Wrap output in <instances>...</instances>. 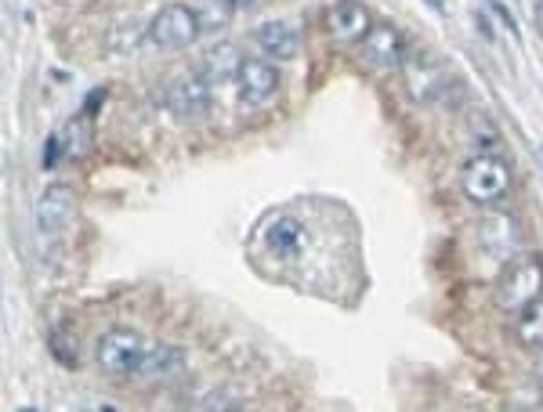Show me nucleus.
I'll use <instances>...</instances> for the list:
<instances>
[{
	"label": "nucleus",
	"mask_w": 543,
	"mask_h": 412,
	"mask_svg": "<svg viewBox=\"0 0 543 412\" xmlns=\"http://www.w3.org/2000/svg\"><path fill=\"white\" fill-rule=\"evenodd\" d=\"M200 33H203L200 11L189 8V4H163L153 15V22L145 26L149 44L160 47V51H181V47L196 44Z\"/></svg>",
	"instance_id": "1"
},
{
	"label": "nucleus",
	"mask_w": 543,
	"mask_h": 412,
	"mask_svg": "<svg viewBox=\"0 0 543 412\" xmlns=\"http://www.w3.org/2000/svg\"><path fill=\"white\" fill-rule=\"evenodd\" d=\"M145 351H149V344H145L134 329H109V333H102L95 344V362L105 376L120 380V376L138 373Z\"/></svg>",
	"instance_id": "2"
},
{
	"label": "nucleus",
	"mask_w": 543,
	"mask_h": 412,
	"mask_svg": "<svg viewBox=\"0 0 543 412\" xmlns=\"http://www.w3.org/2000/svg\"><path fill=\"white\" fill-rule=\"evenodd\" d=\"M460 188L475 206H493L511 188V170L500 156H475L460 174Z\"/></svg>",
	"instance_id": "3"
},
{
	"label": "nucleus",
	"mask_w": 543,
	"mask_h": 412,
	"mask_svg": "<svg viewBox=\"0 0 543 412\" xmlns=\"http://www.w3.org/2000/svg\"><path fill=\"white\" fill-rule=\"evenodd\" d=\"M540 293H543V261L540 257H522V261H515L507 268L500 286H496V304L507 315H518Z\"/></svg>",
	"instance_id": "4"
},
{
	"label": "nucleus",
	"mask_w": 543,
	"mask_h": 412,
	"mask_svg": "<svg viewBox=\"0 0 543 412\" xmlns=\"http://www.w3.org/2000/svg\"><path fill=\"white\" fill-rule=\"evenodd\" d=\"M402 76H406V91L413 94V102H439L449 91V73L442 62L428 55V51H410L402 62Z\"/></svg>",
	"instance_id": "5"
},
{
	"label": "nucleus",
	"mask_w": 543,
	"mask_h": 412,
	"mask_svg": "<svg viewBox=\"0 0 543 412\" xmlns=\"http://www.w3.org/2000/svg\"><path fill=\"white\" fill-rule=\"evenodd\" d=\"M210 98H214V84H210L203 73L178 76V80L167 87V94H163L167 109H171L178 120H200V116H207Z\"/></svg>",
	"instance_id": "6"
},
{
	"label": "nucleus",
	"mask_w": 543,
	"mask_h": 412,
	"mask_svg": "<svg viewBox=\"0 0 543 412\" xmlns=\"http://www.w3.org/2000/svg\"><path fill=\"white\" fill-rule=\"evenodd\" d=\"M261 243H265V250L272 253V257H279V261H297L308 246V228L301 217L276 214V217H268V225L261 228Z\"/></svg>",
	"instance_id": "7"
},
{
	"label": "nucleus",
	"mask_w": 543,
	"mask_h": 412,
	"mask_svg": "<svg viewBox=\"0 0 543 412\" xmlns=\"http://www.w3.org/2000/svg\"><path fill=\"white\" fill-rule=\"evenodd\" d=\"M406 55H410L406 37L391 22H373V29L362 37V58L377 69H402Z\"/></svg>",
	"instance_id": "8"
},
{
	"label": "nucleus",
	"mask_w": 543,
	"mask_h": 412,
	"mask_svg": "<svg viewBox=\"0 0 543 412\" xmlns=\"http://www.w3.org/2000/svg\"><path fill=\"white\" fill-rule=\"evenodd\" d=\"M73 214H77V196L69 192L66 185H51L44 196L33 206V221H37L40 235H62L69 225H73Z\"/></svg>",
	"instance_id": "9"
},
{
	"label": "nucleus",
	"mask_w": 543,
	"mask_h": 412,
	"mask_svg": "<svg viewBox=\"0 0 543 412\" xmlns=\"http://www.w3.org/2000/svg\"><path fill=\"white\" fill-rule=\"evenodd\" d=\"M373 29V19L366 4L359 0H337L334 8L326 11V33L337 40V44H362V37Z\"/></svg>",
	"instance_id": "10"
},
{
	"label": "nucleus",
	"mask_w": 543,
	"mask_h": 412,
	"mask_svg": "<svg viewBox=\"0 0 543 412\" xmlns=\"http://www.w3.org/2000/svg\"><path fill=\"white\" fill-rule=\"evenodd\" d=\"M236 87L243 105H265L279 94V73L265 58H247L236 76Z\"/></svg>",
	"instance_id": "11"
},
{
	"label": "nucleus",
	"mask_w": 543,
	"mask_h": 412,
	"mask_svg": "<svg viewBox=\"0 0 543 412\" xmlns=\"http://www.w3.org/2000/svg\"><path fill=\"white\" fill-rule=\"evenodd\" d=\"M185 373V351L174 344H149L142 366H138V380L142 384H171Z\"/></svg>",
	"instance_id": "12"
},
{
	"label": "nucleus",
	"mask_w": 543,
	"mask_h": 412,
	"mask_svg": "<svg viewBox=\"0 0 543 412\" xmlns=\"http://www.w3.org/2000/svg\"><path fill=\"white\" fill-rule=\"evenodd\" d=\"M254 40H258L261 51H265L268 58H276V62H290V58L301 55V29L286 19H272L265 22V26H258Z\"/></svg>",
	"instance_id": "13"
},
{
	"label": "nucleus",
	"mask_w": 543,
	"mask_h": 412,
	"mask_svg": "<svg viewBox=\"0 0 543 412\" xmlns=\"http://www.w3.org/2000/svg\"><path fill=\"white\" fill-rule=\"evenodd\" d=\"M243 69V55H239L236 44H218L207 51V62H203V76H207L210 84L221 87V84H232Z\"/></svg>",
	"instance_id": "14"
},
{
	"label": "nucleus",
	"mask_w": 543,
	"mask_h": 412,
	"mask_svg": "<svg viewBox=\"0 0 543 412\" xmlns=\"http://www.w3.org/2000/svg\"><path fill=\"white\" fill-rule=\"evenodd\" d=\"M515 329H518V340H522L525 347H536V351H540L543 347V293L518 311Z\"/></svg>",
	"instance_id": "15"
},
{
	"label": "nucleus",
	"mask_w": 543,
	"mask_h": 412,
	"mask_svg": "<svg viewBox=\"0 0 543 412\" xmlns=\"http://www.w3.org/2000/svg\"><path fill=\"white\" fill-rule=\"evenodd\" d=\"M200 22H203V33H210V29H225L232 22V15H236V4L232 0H200Z\"/></svg>",
	"instance_id": "16"
},
{
	"label": "nucleus",
	"mask_w": 543,
	"mask_h": 412,
	"mask_svg": "<svg viewBox=\"0 0 543 412\" xmlns=\"http://www.w3.org/2000/svg\"><path fill=\"white\" fill-rule=\"evenodd\" d=\"M62 149L73 156V160H80L87 152V145H91V116H77V120L66 123V134H62Z\"/></svg>",
	"instance_id": "17"
},
{
	"label": "nucleus",
	"mask_w": 543,
	"mask_h": 412,
	"mask_svg": "<svg viewBox=\"0 0 543 412\" xmlns=\"http://www.w3.org/2000/svg\"><path fill=\"white\" fill-rule=\"evenodd\" d=\"M51 355H55L62 366H77V347L69 344L62 333H51Z\"/></svg>",
	"instance_id": "18"
},
{
	"label": "nucleus",
	"mask_w": 543,
	"mask_h": 412,
	"mask_svg": "<svg viewBox=\"0 0 543 412\" xmlns=\"http://www.w3.org/2000/svg\"><path fill=\"white\" fill-rule=\"evenodd\" d=\"M58 152H62V134H51L48 138V152H44V167H55L58 163Z\"/></svg>",
	"instance_id": "19"
},
{
	"label": "nucleus",
	"mask_w": 543,
	"mask_h": 412,
	"mask_svg": "<svg viewBox=\"0 0 543 412\" xmlns=\"http://www.w3.org/2000/svg\"><path fill=\"white\" fill-rule=\"evenodd\" d=\"M102 102H105V91L98 87V91L87 94V102H84V109H80V113H84V116H95V109H98Z\"/></svg>",
	"instance_id": "20"
},
{
	"label": "nucleus",
	"mask_w": 543,
	"mask_h": 412,
	"mask_svg": "<svg viewBox=\"0 0 543 412\" xmlns=\"http://www.w3.org/2000/svg\"><path fill=\"white\" fill-rule=\"evenodd\" d=\"M493 8H496V15H500V19L507 22V29H511V33H515L518 37V26H515V15H511V11L504 8V4H500V0H493Z\"/></svg>",
	"instance_id": "21"
},
{
	"label": "nucleus",
	"mask_w": 543,
	"mask_h": 412,
	"mask_svg": "<svg viewBox=\"0 0 543 412\" xmlns=\"http://www.w3.org/2000/svg\"><path fill=\"white\" fill-rule=\"evenodd\" d=\"M232 4H236V8L243 11V8H254V4H258V0H232Z\"/></svg>",
	"instance_id": "22"
},
{
	"label": "nucleus",
	"mask_w": 543,
	"mask_h": 412,
	"mask_svg": "<svg viewBox=\"0 0 543 412\" xmlns=\"http://www.w3.org/2000/svg\"><path fill=\"white\" fill-rule=\"evenodd\" d=\"M424 4H428V8H435V11L446 8V0H424Z\"/></svg>",
	"instance_id": "23"
},
{
	"label": "nucleus",
	"mask_w": 543,
	"mask_h": 412,
	"mask_svg": "<svg viewBox=\"0 0 543 412\" xmlns=\"http://www.w3.org/2000/svg\"><path fill=\"white\" fill-rule=\"evenodd\" d=\"M540 384H543V347H540Z\"/></svg>",
	"instance_id": "24"
}]
</instances>
